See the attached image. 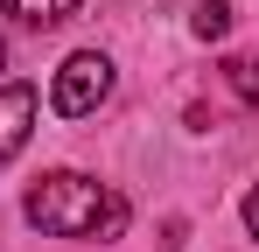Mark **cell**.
<instances>
[{
    "instance_id": "cell-5",
    "label": "cell",
    "mask_w": 259,
    "mask_h": 252,
    "mask_svg": "<svg viewBox=\"0 0 259 252\" xmlns=\"http://www.w3.org/2000/svg\"><path fill=\"white\" fill-rule=\"evenodd\" d=\"M224 84H231V91L259 112V56H231V63H224Z\"/></svg>"
},
{
    "instance_id": "cell-2",
    "label": "cell",
    "mask_w": 259,
    "mask_h": 252,
    "mask_svg": "<svg viewBox=\"0 0 259 252\" xmlns=\"http://www.w3.org/2000/svg\"><path fill=\"white\" fill-rule=\"evenodd\" d=\"M105 98H112V63H105L98 49H77V56L56 70V84H49V105H56L63 119H84Z\"/></svg>"
},
{
    "instance_id": "cell-3",
    "label": "cell",
    "mask_w": 259,
    "mask_h": 252,
    "mask_svg": "<svg viewBox=\"0 0 259 252\" xmlns=\"http://www.w3.org/2000/svg\"><path fill=\"white\" fill-rule=\"evenodd\" d=\"M28 126H35V84H7L0 91V161L28 147Z\"/></svg>"
},
{
    "instance_id": "cell-6",
    "label": "cell",
    "mask_w": 259,
    "mask_h": 252,
    "mask_svg": "<svg viewBox=\"0 0 259 252\" xmlns=\"http://www.w3.org/2000/svg\"><path fill=\"white\" fill-rule=\"evenodd\" d=\"M189 35H203V42H217V35H231V7H224V0H203V7L189 14Z\"/></svg>"
},
{
    "instance_id": "cell-8",
    "label": "cell",
    "mask_w": 259,
    "mask_h": 252,
    "mask_svg": "<svg viewBox=\"0 0 259 252\" xmlns=\"http://www.w3.org/2000/svg\"><path fill=\"white\" fill-rule=\"evenodd\" d=\"M0 63H7V42H0Z\"/></svg>"
},
{
    "instance_id": "cell-7",
    "label": "cell",
    "mask_w": 259,
    "mask_h": 252,
    "mask_svg": "<svg viewBox=\"0 0 259 252\" xmlns=\"http://www.w3.org/2000/svg\"><path fill=\"white\" fill-rule=\"evenodd\" d=\"M245 231L259 238V182H252V196H245Z\"/></svg>"
},
{
    "instance_id": "cell-4",
    "label": "cell",
    "mask_w": 259,
    "mask_h": 252,
    "mask_svg": "<svg viewBox=\"0 0 259 252\" xmlns=\"http://www.w3.org/2000/svg\"><path fill=\"white\" fill-rule=\"evenodd\" d=\"M0 14L21 21V28H56V21L77 14V0H0Z\"/></svg>"
},
{
    "instance_id": "cell-1",
    "label": "cell",
    "mask_w": 259,
    "mask_h": 252,
    "mask_svg": "<svg viewBox=\"0 0 259 252\" xmlns=\"http://www.w3.org/2000/svg\"><path fill=\"white\" fill-rule=\"evenodd\" d=\"M21 210H28V224L49 231V238H119V231H126V203H119L105 182L70 175V168L42 175V182L21 196Z\"/></svg>"
}]
</instances>
